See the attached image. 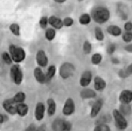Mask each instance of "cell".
<instances>
[{"label":"cell","instance_id":"6da1fadb","mask_svg":"<svg viewBox=\"0 0 132 131\" xmlns=\"http://www.w3.org/2000/svg\"><path fill=\"white\" fill-rule=\"evenodd\" d=\"M92 19L97 24L106 23L110 19L111 13L109 10L104 6H97L92 10L91 11Z\"/></svg>","mask_w":132,"mask_h":131},{"label":"cell","instance_id":"7a4b0ae2","mask_svg":"<svg viewBox=\"0 0 132 131\" xmlns=\"http://www.w3.org/2000/svg\"><path fill=\"white\" fill-rule=\"evenodd\" d=\"M9 53L10 54L14 63L16 64L22 63L26 58V51L23 47L16 46L14 44H10L9 46Z\"/></svg>","mask_w":132,"mask_h":131},{"label":"cell","instance_id":"3957f363","mask_svg":"<svg viewBox=\"0 0 132 131\" xmlns=\"http://www.w3.org/2000/svg\"><path fill=\"white\" fill-rule=\"evenodd\" d=\"M75 71V67L73 63L65 62L62 63L60 67H59V76L61 77L62 79L67 80L70 78L71 76H73Z\"/></svg>","mask_w":132,"mask_h":131},{"label":"cell","instance_id":"277c9868","mask_svg":"<svg viewBox=\"0 0 132 131\" xmlns=\"http://www.w3.org/2000/svg\"><path fill=\"white\" fill-rule=\"evenodd\" d=\"M112 117L115 121V125L119 129V130H124L127 128L128 126V122L125 116L120 113L118 109H114L112 111Z\"/></svg>","mask_w":132,"mask_h":131},{"label":"cell","instance_id":"5b68a950","mask_svg":"<svg viewBox=\"0 0 132 131\" xmlns=\"http://www.w3.org/2000/svg\"><path fill=\"white\" fill-rule=\"evenodd\" d=\"M10 75L16 85H20L23 81V73L18 64H14L11 66L10 69Z\"/></svg>","mask_w":132,"mask_h":131},{"label":"cell","instance_id":"8992f818","mask_svg":"<svg viewBox=\"0 0 132 131\" xmlns=\"http://www.w3.org/2000/svg\"><path fill=\"white\" fill-rule=\"evenodd\" d=\"M52 129L53 131H71L72 124L67 120L56 118L52 124Z\"/></svg>","mask_w":132,"mask_h":131},{"label":"cell","instance_id":"52a82bcc","mask_svg":"<svg viewBox=\"0 0 132 131\" xmlns=\"http://www.w3.org/2000/svg\"><path fill=\"white\" fill-rule=\"evenodd\" d=\"M3 108L10 115H17V103L12 98L6 99L3 102Z\"/></svg>","mask_w":132,"mask_h":131},{"label":"cell","instance_id":"ba28073f","mask_svg":"<svg viewBox=\"0 0 132 131\" xmlns=\"http://www.w3.org/2000/svg\"><path fill=\"white\" fill-rule=\"evenodd\" d=\"M75 111V103L72 98H67L63 108V114L65 116H70Z\"/></svg>","mask_w":132,"mask_h":131},{"label":"cell","instance_id":"9c48e42d","mask_svg":"<svg viewBox=\"0 0 132 131\" xmlns=\"http://www.w3.org/2000/svg\"><path fill=\"white\" fill-rule=\"evenodd\" d=\"M36 61L40 67H46L48 65V58L44 50H39L36 55Z\"/></svg>","mask_w":132,"mask_h":131},{"label":"cell","instance_id":"30bf717a","mask_svg":"<svg viewBox=\"0 0 132 131\" xmlns=\"http://www.w3.org/2000/svg\"><path fill=\"white\" fill-rule=\"evenodd\" d=\"M119 101L120 102V103L130 104L132 102V90H123L119 95Z\"/></svg>","mask_w":132,"mask_h":131},{"label":"cell","instance_id":"8fae6325","mask_svg":"<svg viewBox=\"0 0 132 131\" xmlns=\"http://www.w3.org/2000/svg\"><path fill=\"white\" fill-rule=\"evenodd\" d=\"M92 78H93V75H92L91 71H89V70L84 71L80 77V80H79L80 85L83 88H86V87L89 86L92 81Z\"/></svg>","mask_w":132,"mask_h":131},{"label":"cell","instance_id":"7c38bea8","mask_svg":"<svg viewBox=\"0 0 132 131\" xmlns=\"http://www.w3.org/2000/svg\"><path fill=\"white\" fill-rule=\"evenodd\" d=\"M104 106V101L101 99H98L97 101H95L90 110V117L91 118H97L98 114L100 113L101 108Z\"/></svg>","mask_w":132,"mask_h":131},{"label":"cell","instance_id":"4fadbf2b","mask_svg":"<svg viewBox=\"0 0 132 131\" xmlns=\"http://www.w3.org/2000/svg\"><path fill=\"white\" fill-rule=\"evenodd\" d=\"M45 105L42 102H38L36 106V109H35V118L37 121H41L45 114Z\"/></svg>","mask_w":132,"mask_h":131},{"label":"cell","instance_id":"5bb4252c","mask_svg":"<svg viewBox=\"0 0 132 131\" xmlns=\"http://www.w3.org/2000/svg\"><path fill=\"white\" fill-rule=\"evenodd\" d=\"M93 83H94V89H95V91L103 92L105 89L106 86H107L106 81L100 76H96L94 77Z\"/></svg>","mask_w":132,"mask_h":131},{"label":"cell","instance_id":"9a60e30c","mask_svg":"<svg viewBox=\"0 0 132 131\" xmlns=\"http://www.w3.org/2000/svg\"><path fill=\"white\" fill-rule=\"evenodd\" d=\"M33 76L40 84H45L46 83V75L41 69V67L37 66L33 69Z\"/></svg>","mask_w":132,"mask_h":131},{"label":"cell","instance_id":"2e32d148","mask_svg":"<svg viewBox=\"0 0 132 131\" xmlns=\"http://www.w3.org/2000/svg\"><path fill=\"white\" fill-rule=\"evenodd\" d=\"M48 21H49V25L55 29H61L64 26L63 21H62L58 17L51 16L48 18Z\"/></svg>","mask_w":132,"mask_h":131},{"label":"cell","instance_id":"e0dca14e","mask_svg":"<svg viewBox=\"0 0 132 131\" xmlns=\"http://www.w3.org/2000/svg\"><path fill=\"white\" fill-rule=\"evenodd\" d=\"M80 97L83 100L93 99L97 97V92L90 89H84L80 92Z\"/></svg>","mask_w":132,"mask_h":131},{"label":"cell","instance_id":"ac0fdd59","mask_svg":"<svg viewBox=\"0 0 132 131\" xmlns=\"http://www.w3.org/2000/svg\"><path fill=\"white\" fill-rule=\"evenodd\" d=\"M106 30L108 33H109L110 35L113 36V37H119V36L122 35V29L118 25H109L107 27Z\"/></svg>","mask_w":132,"mask_h":131},{"label":"cell","instance_id":"d6986e66","mask_svg":"<svg viewBox=\"0 0 132 131\" xmlns=\"http://www.w3.org/2000/svg\"><path fill=\"white\" fill-rule=\"evenodd\" d=\"M29 112V107L25 103H21L17 104V115L21 117H25Z\"/></svg>","mask_w":132,"mask_h":131},{"label":"cell","instance_id":"ffe728a7","mask_svg":"<svg viewBox=\"0 0 132 131\" xmlns=\"http://www.w3.org/2000/svg\"><path fill=\"white\" fill-rule=\"evenodd\" d=\"M47 115L49 116L54 115L56 111V103H55V100L52 98L47 99Z\"/></svg>","mask_w":132,"mask_h":131},{"label":"cell","instance_id":"44dd1931","mask_svg":"<svg viewBox=\"0 0 132 131\" xmlns=\"http://www.w3.org/2000/svg\"><path fill=\"white\" fill-rule=\"evenodd\" d=\"M55 73H56V67L55 65H51L48 66L47 68V70L45 74L46 75V83H48L50 82L52 78L55 77Z\"/></svg>","mask_w":132,"mask_h":131},{"label":"cell","instance_id":"7402d4cb","mask_svg":"<svg viewBox=\"0 0 132 131\" xmlns=\"http://www.w3.org/2000/svg\"><path fill=\"white\" fill-rule=\"evenodd\" d=\"M132 75V63L126 68L122 69L119 71V76L121 78H127Z\"/></svg>","mask_w":132,"mask_h":131},{"label":"cell","instance_id":"603a6c76","mask_svg":"<svg viewBox=\"0 0 132 131\" xmlns=\"http://www.w3.org/2000/svg\"><path fill=\"white\" fill-rule=\"evenodd\" d=\"M13 100L17 103H24L26 99V93L23 92H17L14 96L12 97Z\"/></svg>","mask_w":132,"mask_h":131},{"label":"cell","instance_id":"cb8c5ba5","mask_svg":"<svg viewBox=\"0 0 132 131\" xmlns=\"http://www.w3.org/2000/svg\"><path fill=\"white\" fill-rule=\"evenodd\" d=\"M92 21V18H91V15L89 14H82L80 17H79V19H78V21L81 25H89V24Z\"/></svg>","mask_w":132,"mask_h":131},{"label":"cell","instance_id":"d4e9b609","mask_svg":"<svg viewBox=\"0 0 132 131\" xmlns=\"http://www.w3.org/2000/svg\"><path fill=\"white\" fill-rule=\"evenodd\" d=\"M119 111H120L121 114H123L124 116H128L131 113V107L130 104H123L121 103L119 106Z\"/></svg>","mask_w":132,"mask_h":131},{"label":"cell","instance_id":"484cf974","mask_svg":"<svg viewBox=\"0 0 132 131\" xmlns=\"http://www.w3.org/2000/svg\"><path fill=\"white\" fill-rule=\"evenodd\" d=\"M56 35V32L54 28H48L45 31V38L48 41H52Z\"/></svg>","mask_w":132,"mask_h":131},{"label":"cell","instance_id":"4316f807","mask_svg":"<svg viewBox=\"0 0 132 131\" xmlns=\"http://www.w3.org/2000/svg\"><path fill=\"white\" fill-rule=\"evenodd\" d=\"M103 56L100 53H94L91 56V63L94 66H98L102 61Z\"/></svg>","mask_w":132,"mask_h":131},{"label":"cell","instance_id":"83f0119b","mask_svg":"<svg viewBox=\"0 0 132 131\" xmlns=\"http://www.w3.org/2000/svg\"><path fill=\"white\" fill-rule=\"evenodd\" d=\"M94 37L97 41H103L104 39V34L100 27H95L94 29Z\"/></svg>","mask_w":132,"mask_h":131},{"label":"cell","instance_id":"f1b7e54d","mask_svg":"<svg viewBox=\"0 0 132 131\" xmlns=\"http://www.w3.org/2000/svg\"><path fill=\"white\" fill-rule=\"evenodd\" d=\"M10 31L16 37H19L21 35V28L18 23H12L9 27Z\"/></svg>","mask_w":132,"mask_h":131},{"label":"cell","instance_id":"f546056e","mask_svg":"<svg viewBox=\"0 0 132 131\" xmlns=\"http://www.w3.org/2000/svg\"><path fill=\"white\" fill-rule=\"evenodd\" d=\"M2 58H3V61L7 64V65H12L13 63V59H12V57L10 55V54L7 51H4L2 54Z\"/></svg>","mask_w":132,"mask_h":131},{"label":"cell","instance_id":"4dcf8cb0","mask_svg":"<svg viewBox=\"0 0 132 131\" xmlns=\"http://www.w3.org/2000/svg\"><path fill=\"white\" fill-rule=\"evenodd\" d=\"M82 50L84 51V53L89 55L91 53L92 51V44L89 40H86L83 43V46H82Z\"/></svg>","mask_w":132,"mask_h":131},{"label":"cell","instance_id":"1f68e13d","mask_svg":"<svg viewBox=\"0 0 132 131\" xmlns=\"http://www.w3.org/2000/svg\"><path fill=\"white\" fill-rule=\"evenodd\" d=\"M93 131H111V128L107 124H97Z\"/></svg>","mask_w":132,"mask_h":131},{"label":"cell","instance_id":"d6a6232c","mask_svg":"<svg viewBox=\"0 0 132 131\" xmlns=\"http://www.w3.org/2000/svg\"><path fill=\"white\" fill-rule=\"evenodd\" d=\"M49 24V21H48V18L46 16H43L40 18V21H39V25L40 26L41 29H46L47 25Z\"/></svg>","mask_w":132,"mask_h":131},{"label":"cell","instance_id":"836d02e7","mask_svg":"<svg viewBox=\"0 0 132 131\" xmlns=\"http://www.w3.org/2000/svg\"><path fill=\"white\" fill-rule=\"evenodd\" d=\"M122 39L125 43H130L132 41V32H126L122 35Z\"/></svg>","mask_w":132,"mask_h":131},{"label":"cell","instance_id":"e575fe53","mask_svg":"<svg viewBox=\"0 0 132 131\" xmlns=\"http://www.w3.org/2000/svg\"><path fill=\"white\" fill-rule=\"evenodd\" d=\"M111 117H110V115H102L99 119L97 120V124H106V123H109L110 120H111Z\"/></svg>","mask_w":132,"mask_h":131},{"label":"cell","instance_id":"d590c367","mask_svg":"<svg viewBox=\"0 0 132 131\" xmlns=\"http://www.w3.org/2000/svg\"><path fill=\"white\" fill-rule=\"evenodd\" d=\"M63 25L65 27H70L74 25V19L70 17H67L63 19Z\"/></svg>","mask_w":132,"mask_h":131},{"label":"cell","instance_id":"8d00e7d4","mask_svg":"<svg viewBox=\"0 0 132 131\" xmlns=\"http://www.w3.org/2000/svg\"><path fill=\"white\" fill-rule=\"evenodd\" d=\"M116 44L115 43H110L107 47V53L109 55L113 54L116 51Z\"/></svg>","mask_w":132,"mask_h":131},{"label":"cell","instance_id":"74e56055","mask_svg":"<svg viewBox=\"0 0 132 131\" xmlns=\"http://www.w3.org/2000/svg\"><path fill=\"white\" fill-rule=\"evenodd\" d=\"M126 32H132V22L131 21H127L124 24L123 26Z\"/></svg>","mask_w":132,"mask_h":131},{"label":"cell","instance_id":"f35d334b","mask_svg":"<svg viewBox=\"0 0 132 131\" xmlns=\"http://www.w3.org/2000/svg\"><path fill=\"white\" fill-rule=\"evenodd\" d=\"M37 128L34 124H30L29 126H28L26 128L25 131H37Z\"/></svg>","mask_w":132,"mask_h":131},{"label":"cell","instance_id":"ab89813d","mask_svg":"<svg viewBox=\"0 0 132 131\" xmlns=\"http://www.w3.org/2000/svg\"><path fill=\"white\" fill-rule=\"evenodd\" d=\"M7 120H8V116H6L4 114H0V123L3 124Z\"/></svg>","mask_w":132,"mask_h":131},{"label":"cell","instance_id":"60d3db41","mask_svg":"<svg viewBox=\"0 0 132 131\" xmlns=\"http://www.w3.org/2000/svg\"><path fill=\"white\" fill-rule=\"evenodd\" d=\"M124 49H125V51H127V52L132 53V44H128V45L125 46Z\"/></svg>","mask_w":132,"mask_h":131},{"label":"cell","instance_id":"b9f144b4","mask_svg":"<svg viewBox=\"0 0 132 131\" xmlns=\"http://www.w3.org/2000/svg\"><path fill=\"white\" fill-rule=\"evenodd\" d=\"M37 131H46V129H45V127L44 126H40V127L37 128Z\"/></svg>","mask_w":132,"mask_h":131},{"label":"cell","instance_id":"7bdbcfd3","mask_svg":"<svg viewBox=\"0 0 132 131\" xmlns=\"http://www.w3.org/2000/svg\"><path fill=\"white\" fill-rule=\"evenodd\" d=\"M54 1L55 2V3H65L67 0H54Z\"/></svg>","mask_w":132,"mask_h":131},{"label":"cell","instance_id":"ee69618b","mask_svg":"<svg viewBox=\"0 0 132 131\" xmlns=\"http://www.w3.org/2000/svg\"><path fill=\"white\" fill-rule=\"evenodd\" d=\"M78 1H79V2H81V1H83V0H78Z\"/></svg>","mask_w":132,"mask_h":131}]
</instances>
